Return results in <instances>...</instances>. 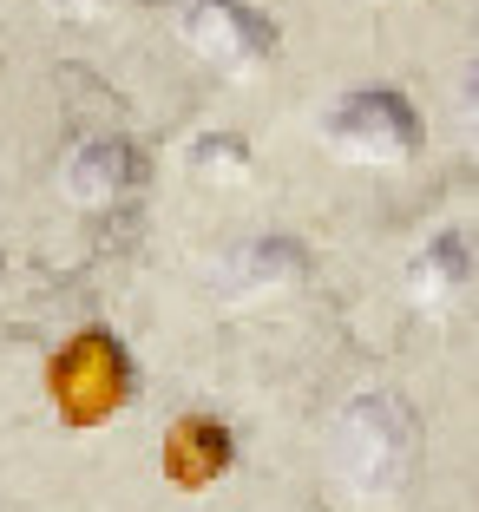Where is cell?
<instances>
[{
    "mask_svg": "<svg viewBox=\"0 0 479 512\" xmlns=\"http://www.w3.org/2000/svg\"><path fill=\"white\" fill-rule=\"evenodd\" d=\"M230 460H237V447H230V427L224 421H204V414L171 421V434H165V480L171 486L197 493V486L224 480Z\"/></svg>",
    "mask_w": 479,
    "mask_h": 512,
    "instance_id": "obj_8",
    "label": "cell"
},
{
    "mask_svg": "<svg viewBox=\"0 0 479 512\" xmlns=\"http://www.w3.org/2000/svg\"><path fill=\"white\" fill-rule=\"evenodd\" d=\"M466 289H473V237L460 224H447L407 256V302L427 316H447Z\"/></svg>",
    "mask_w": 479,
    "mask_h": 512,
    "instance_id": "obj_7",
    "label": "cell"
},
{
    "mask_svg": "<svg viewBox=\"0 0 479 512\" xmlns=\"http://www.w3.org/2000/svg\"><path fill=\"white\" fill-rule=\"evenodd\" d=\"M420 473V414L388 388H368L335 421V480L355 506H394Z\"/></svg>",
    "mask_w": 479,
    "mask_h": 512,
    "instance_id": "obj_1",
    "label": "cell"
},
{
    "mask_svg": "<svg viewBox=\"0 0 479 512\" xmlns=\"http://www.w3.org/2000/svg\"><path fill=\"white\" fill-rule=\"evenodd\" d=\"M138 191H145V151L119 132L86 138V145L66 158V197H73L79 211H119Z\"/></svg>",
    "mask_w": 479,
    "mask_h": 512,
    "instance_id": "obj_5",
    "label": "cell"
},
{
    "mask_svg": "<svg viewBox=\"0 0 479 512\" xmlns=\"http://www.w3.org/2000/svg\"><path fill=\"white\" fill-rule=\"evenodd\" d=\"M191 171L204 184H224V191H237V184H250L256 178V151L243 145L237 132H204L191 145Z\"/></svg>",
    "mask_w": 479,
    "mask_h": 512,
    "instance_id": "obj_9",
    "label": "cell"
},
{
    "mask_svg": "<svg viewBox=\"0 0 479 512\" xmlns=\"http://www.w3.org/2000/svg\"><path fill=\"white\" fill-rule=\"evenodd\" d=\"M132 394V362L112 329H86L60 362H53V401L73 427H92V421H112Z\"/></svg>",
    "mask_w": 479,
    "mask_h": 512,
    "instance_id": "obj_4",
    "label": "cell"
},
{
    "mask_svg": "<svg viewBox=\"0 0 479 512\" xmlns=\"http://www.w3.org/2000/svg\"><path fill=\"white\" fill-rule=\"evenodd\" d=\"M217 283H224V302H237V309L243 302H276L296 283H309V250L296 237H256L224 263Z\"/></svg>",
    "mask_w": 479,
    "mask_h": 512,
    "instance_id": "obj_6",
    "label": "cell"
},
{
    "mask_svg": "<svg viewBox=\"0 0 479 512\" xmlns=\"http://www.w3.org/2000/svg\"><path fill=\"white\" fill-rule=\"evenodd\" d=\"M178 33L197 60L224 66L230 79H250L276 60V20L250 0H184Z\"/></svg>",
    "mask_w": 479,
    "mask_h": 512,
    "instance_id": "obj_3",
    "label": "cell"
},
{
    "mask_svg": "<svg viewBox=\"0 0 479 512\" xmlns=\"http://www.w3.org/2000/svg\"><path fill=\"white\" fill-rule=\"evenodd\" d=\"M46 7H53V14H66V20H79V27H86V20L112 14V7H119V0H46Z\"/></svg>",
    "mask_w": 479,
    "mask_h": 512,
    "instance_id": "obj_10",
    "label": "cell"
},
{
    "mask_svg": "<svg viewBox=\"0 0 479 512\" xmlns=\"http://www.w3.org/2000/svg\"><path fill=\"white\" fill-rule=\"evenodd\" d=\"M322 132L348 165H407L420 151V112L394 86H361L329 106Z\"/></svg>",
    "mask_w": 479,
    "mask_h": 512,
    "instance_id": "obj_2",
    "label": "cell"
}]
</instances>
